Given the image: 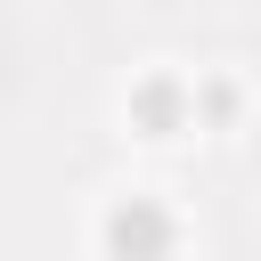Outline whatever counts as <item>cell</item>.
<instances>
[{"label":"cell","instance_id":"obj_1","mask_svg":"<svg viewBox=\"0 0 261 261\" xmlns=\"http://www.w3.org/2000/svg\"><path fill=\"white\" fill-rule=\"evenodd\" d=\"M106 237H114V253H130V261H147V253L163 245V212H155V204H122V212L106 220Z\"/></svg>","mask_w":261,"mask_h":261}]
</instances>
